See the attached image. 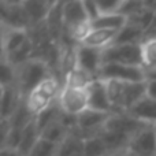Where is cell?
<instances>
[{
    "label": "cell",
    "mask_w": 156,
    "mask_h": 156,
    "mask_svg": "<svg viewBox=\"0 0 156 156\" xmlns=\"http://www.w3.org/2000/svg\"><path fill=\"white\" fill-rule=\"evenodd\" d=\"M63 83L54 74L45 78L34 90H32L25 97V101H26V105L30 110V112L36 116L56 104Z\"/></svg>",
    "instance_id": "7a4b0ae2"
},
{
    "label": "cell",
    "mask_w": 156,
    "mask_h": 156,
    "mask_svg": "<svg viewBox=\"0 0 156 156\" xmlns=\"http://www.w3.org/2000/svg\"><path fill=\"white\" fill-rule=\"evenodd\" d=\"M0 22L2 27L30 30V23L22 2H0Z\"/></svg>",
    "instance_id": "8992f818"
},
{
    "label": "cell",
    "mask_w": 156,
    "mask_h": 156,
    "mask_svg": "<svg viewBox=\"0 0 156 156\" xmlns=\"http://www.w3.org/2000/svg\"><path fill=\"white\" fill-rule=\"evenodd\" d=\"M101 66L103 51L89 48V47L81 45V44L76 48V67L81 69L93 78H97Z\"/></svg>",
    "instance_id": "ba28073f"
},
{
    "label": "cell",
    "mask_w": 156,
    "mask_h": 156,
    "mask_svg": "<svg viewBox=\"0 0 156 156\" xmlns=\"http://www.w3.org/2000/svg\"><path fill=\"white\" fill-rule=\"evenodd\" d=\"M25 97L19 92L18 86H7V88H0V114L2 119H10L12 114L18 110L22 100Z\"/></svg>",
    "instance_id": "9a60e30c"
},
{
    "label": "cell",
    "mask_w": 156,
    "mask_h": 156,
    "mask_svg": "<svg viewBox=\"0 0 156 156\" xmlns=\"http://www.w3.org/2000/svg\"><path fill=\"white\" fill-rule=\"evenodd\" d=\"M127 23V18L121 14L114 15H100L97 19L90 22L92 29H110V30H121Z\"/></svg>",
    "instance_id": "7402d4cb"
},
{
    "label": "cell",
    "mask_w": 156,
    "mask_h": 156,
    "mask_svg": "<svg viewBox=\"0 0 156 156\" xmlns=\"http://www.w3.org/2000/svg\"><path fill=\"white\" fill-rule=\"evenodd\" d=\"M30 38L29 30L2 27V56H7Z\"/></svg>",
    "instance_id": "2e32d148"
},
{
    "label": "cell",
    "mask_w": 156,
    "mask_h": 156,
    "mask_svg": "<svg viewBox=\"0 0 156 156\" xmlns=\"http://www.w3.org/2000/svg\"><path fill=\"white\" fill-rule=\"evenodd\" d=\"M58 104L63 112L78 116L89 108L88 92L85 88H73L63 85L59 93Z\"/></svg>",
    "instance_id": "277c9868"
},
{
    "label": "cell",
    "mask_w": 156,
    "mask_h": 156,
    "mask_svg": "<svg viewBox=\"0 0 156 156\" xmlns=\"http://www.w3.org/2000/svg\"><path fill=\"white\" fill-rule=\"evenodd\" d=\"M147 126H151V125H145L143 122L137 121L129 112H115L111 114V116L108 118L107 123L104 126V130L114 133H122V134H127L130 137H133L141 129H144Z\"/></svg>",
    "instance_id": "30bf717a"
},
{
    "label": "cell",
    "mask_w": 156,
    "mask_h": 156,
    "mask_svg": "<svg viewBox=\"0 0 156 156\" xmlns=\"http://www.w3.org/2000/svg\"><path fill=\"white\" fill-rule=\"evenodd\" d=\"M100 15H114L121 14L123 0H97Z\"/></svg>",
    "instance_id": "f1b7e54d"
},
{
    "label": "cell",
    "mask_w": 156,
    "mask_h": 156,
    "mask_svg": "<svg viewBox=\"0 0 156 156\" xmlns=\"http://www.w3.org/2000/svg\"><path fill=\"white\" fill-rule=\"evenodd\" d=\"M110 116L111 114L100 112V111H94L88 108L86 111H83L82 114H80L77 116L78 125H77V130L74 133L81 136L83 140L93 137V136H99L103 132Z\"/></svg>",
    "instance_id": "52a82bcc"
},
{
    "label": "cell",
    "mask_w": 156,
    "mask_h": 156,
    "mask_svg": "<svg viewBox=\"0 0 156 156\" xmlns=\"http://www.w3.org/2000/svg\"><path fill=\"white\" fill-rule=\"evenodd\" d=\"M62 14H63V29L65 30H73L77 27L90 25L89 18L86 15L85 3L71 0V2H63L62 5Z\"/></svg>",
    "instance_id": "7c38bea8"
},
{
    "label": "cell",
    "mask_w": 156,
    "mask_h": 156,
    "mask_svg": "<svg viewBox=\"0 0 156 156\" xmlns=\"http://www.w3.org/2000/svg\"><path fill=\"white\" fill-rule=\"evenodd\" d=\"M16 85V67H14L5 58L0 60V88Z\"/></svg>",
    "instance_id": "4316f807"
},
{
    "label": "cell",
    "mask_w": 156,
    "mask_h": 156,
    "mask_svg": "<svg viewBox=\"0 0 156 156\" xmlns=\"http://www.w3.org/2000/svg\"><path fill=\"white\" fill-rule=\"evenodd\" d=\"M118 30H110V29H92L83 38L81 45L89 47V48L100 49V51H105L110 48L111 45L115 44L116 36H118Z\"/></svg>",
    "instance_id": "5bb4252c"
},
{
    "label": "cell",
    "mask_w": 156,
    "mask_h": 156,
    "mask_svg": "<svg viewBox=\"0 0 156 156\" xmlns=\"http://www.w3.org/2000/svg\"><path fill=\"white\" fill-rule=\"evenodd\" d=\"M52 74L54 73L51 70V66L44 59L34 56L22 66L16 67V86L22 96L26 97L45 78Z\"/></svg>",
    "instance_id": "6da1fadb"
},
{
    "label": "cell",
    "mask_w": 156,
    "mask_h": 156,
    "mask_svg": "<svg viewBox=\"0 0 156 156\" xmlns=\"http://www.w3.org/2000/svg\"><path fill=\"white\" fill-rule=\"evenodd\" d=\"M94 78L89 76L88 73L82 71L81 69H78L74 66L71 70H69L67 73L63 76V85L66 86H73V88H88V85L93 81Z\"/></svg>",
    "instance_id": "603a6c76"
},
{
    "label": "cell",
    "mask_w": 156,
    "mask_h": 156,
    "mask_svg": "<svg viewBox=\"0 0 156 156\" xmlns=\"http://www.w3.org/2000/svg\"><path fill=\"white\" fill-rule=\"evenodd\" d=\"M155 130H156V126H155Z\"/></svg>",
    "instance_id": "836d02e7"
},
{
    "label": "cell",
    "mask_w": 156,
    "mask_h": 156,
    "mask_svg": "<svg viewBox=\"0 0 156 156\" xmlns=\"http://www.w3.org/2000/svg\"><path fill=\"white\" fill-rule=\"evenodd\" d=\"M144 40H145V32L137 23L127 21V23L119 30L115 44H138L140 45L144 43Z\"/></svg>",
    "instance_id": "ac0fdd59"
},
{
    "label": "cell",
    "mask_w": 156,
    "mask_h": 156,
    "mask_svg": "<svg viewBox=\"0 0 156 156\" xmlns=\"http://www.w3.org/2000/svg\"><path fill=\"white\" fill-rule=\"evenodd\" d=\"M85 3V10H86V15L89 18V22H93L94 19H97L100 16V10H99V4L97 2H92V0H88Z\"/></svg>",
    "instance_id": "f546056e"
},
{
    "label": "cell",
    "mask_w": 156,
    "mask_h": 156,
    "mask_svg": "<svg viewBox=\"0 0 156 156\" xmlns=\"http://www.w3.org/2000/svg\"><path fill=\"white\" fill-rule=\"evenodd\" d=\"M145 96L156 100V78H147L145 81Z\"/></svg>",
    "instance_id": "4dcf8cb0"
},
{
    "label": "cell",
    "mask_w": 156,
    "mask_h": 156,
    "mask_svg": "<svg viewBox=\"0 0 156 156\" xmlns=\"http://www.w3.org/2000/svg\"><path fill=\"white\" fill-rule=\"evenodd\" d=\"M103 63H121L129 66L141 65V44H114L103 51Z\"/></svg>",
    "instance_id": "5b68a950"
},
{
    "label": "cell",
    "mask_w": 156,
    "mask_h": 156,
    "mask_svg": "<svg viewBox=\"0 0 156 156\" xmlns=\"http://www.w3.org/2000/svg\"><path fill=\"white\" fill-rule=\"evenodd\" d=\"M41 138V133L38 130L36 121H33L30 125H27L22 132V137H21V143L16 151L23 156H29V154L32 152V149L36 147V144L40 141Z\"/></svg>",
    "instance_id": "ffe728a7"
},
{
    "label": "cell",
    "mask_w": 156,
    "mask_h": 156,
    "mask_svg": "<svg viewBox=\"0 0 156 156\" xmlns=\"http://www.w3.org/2000/svg\"><path fill=\"white\" fill-rule=\"evenodd\" d=\"M97 78L104 81H118L125 83L145 82L147 73L143 66H129L121 63H103Z\"/></svg>",
    "instance_id": "3957f363"
},
{
    "label": "cell",
    "mask_w": 156,
    "mask_h": 156,
    "mask_svg": "<svg viewBox=\"0 0 156 156\" xmlns=\"http://www.w3.org/2000/svg\"><path fill=\"white\" fill-rule=\"evenodd\" d=\"M127 112L137 121L145 125L156 126V100L144 96L138 103H136Z\"/></svg>",
    "instance_id": "e0dca14e"
},
{
    "label": "cell",
    "mask_w": 156,
    "mask_h": 156,
    "mask_svg": "<svg viewBox=\"0 0 156 156\" xmlns=\"http://www.w3.org/2000/svg\"><path fill=\"white\" fill-rule=\"evenodd\" d=\"M83 156H111L105 143L99 136H93L85 140Z\"/></svg>",
    "instance_id": "d4e9b609"
},
{
    "label": "cell",
    "mask_w": 156,
    "mask_h": 156,
    "mask_svg": "<svg viewBox=\"0 0 156 156\" xmlns=\"http://www.w3.org/2000/svg\"><path fill=\"white\" fill-rule=\"evenodd\" d=\"M0 156H23V155H21L16 149L2 148V151H0Z\"/></svg>",
    "instance_id": "1f68e13d"
},
{
    "label": "cell",
    "mask_w": 156,
    "mask_h": 156,
    "mask_svg": "<svg viewBox=\"0 0 156 156\" xmlns=\"http://www.w3.org/2000/svg\"><path fill=\"white\" fill-rule=\"evenodd\" d=\"M69 134H70V132H69L62 125V122L58 119V121H55L54 123H51L48 127H45V129L41 132V138L59 145Z\"/></svg>",
    "instance_id": "cb8c5ba5"
},
{
    "label": "cell",
    "mask_w": 156,
    "mask_h": 156,
    "mask_svg": "<svg viewBox=\"0 0 156 156\" xmlns=\"http://www.w3.org/2000/svg\"><path fill=\"white\" fill-rule=\"evenodd\" d=\"M58 147H59L58 144L40 138V141L36 144L29 156H58Z\"/></svg>",
    "instance_id": "83f0119b"
},
{
    "label": "cell",
    "mask_w": 156,
    "mask_h": 156,
    "mask_svg": "<svg viewBox=\"0 0 156 156\" xmlns=\"http://www.w3.org/2000/svg\"><path fill=\"white\" fill-rule=\"evenodd\" d=\"M85 140L77 133H70L58 147V156H83Z\"/></svg>",
    "instance_id": "d6986e66"
},
{
    "label": "cell",
    "mask_w": 156,
    "mask_h": 156,
    "mask_svg": "<svg viewBox=\"0 0 156 156\" xmlns=\"http://www.w3.org/2000/svg\"><path fill=\"white\" fill-rule=\"evenodd\" d=\"M118 156H136V155H133L132 152L126 151V152H123V154H121V155H118Z\"/></svg>",
    "instance_id": "d6a6232c"
},
{
    "label": "cell",
    "mask_w": 156,
    "mask_h": 156,
    "mask_svg": "<svg viewBox=\"0 0 156 156\" xmlns=\"http://www.w3.org/2000/svg\"><path fill=\"white\" fill-rule=\"evenodd\" d=\"M25 8V12L27 15L30 23V29L38 26V25L45 23L55 2H45V0H29V2H22Z\"/></svg>",
    "instance_id": "4fadbf2b"
},
{
    "label": "cell",
    "mask_w": 156,
    "mask_h": 156,
    "mask_svg": "<svg viewBox=\"0 0 156 156\" xmlns=\"http://www.w3.org/2000/svg\"><path fill=\"white\" fill-rule=\"evenodd\" d=\"M141 65L147 76L156 71V37L147 38L141 44Z\"/></svg>",
    "instance_id": "44dd1931"
},
{
    "label": "cell",
    "mask_w": 156,
    "mask_h": 156,
    "mask_svg": "<svg viewBox=\"0 0 156 156\" xmlns=\"http://www.w3.org/2000/svg\"><path fill=\"white\" fill-rule=\"evenodd\" d=\"M127 151L136 156H156L155 126H147L133 136Z\"/></svg>",
    "instance_id": "8fae6325"
},
{
    "label": "cell",
    "mask_w": 156,
    "mask_h": 156,
    "mask_svg": "<svg viewBox=\"0 0 156 156\" xmlns=\"http://www.w3.org/2000/svg\"><path fill=\"white\" fill-rule=\"evenodd\" d=\"M60 114H62V110H60L59 104H55L52 105V107H49L48 110L43 111L41 114H38V115H36L34 121H36V125H37L38 130H40V133L43 132L45 127H48L51 123H54L55 121H58L60 116Z\"/></svg>",
    "instance_id": "484cf974"
},
{
    "label": "cell",
    "mask_w": 156,
    "mask_h": 156,
    "mask_svg": "<svg viewBox=\"0 0 156 156\" xmlns=\"http://www.w3.org/2000/svg\"><path fill=\"white\" fill-rule=\"evenodd\" d=\"M86 92H88L89 108L90 110L114 114L112 105H111V101H110V96H108L107 81L101 80V78H94L88 85Z\"/></svg>",
    "instance_id": "9c48e42d"
}]
</instances>
